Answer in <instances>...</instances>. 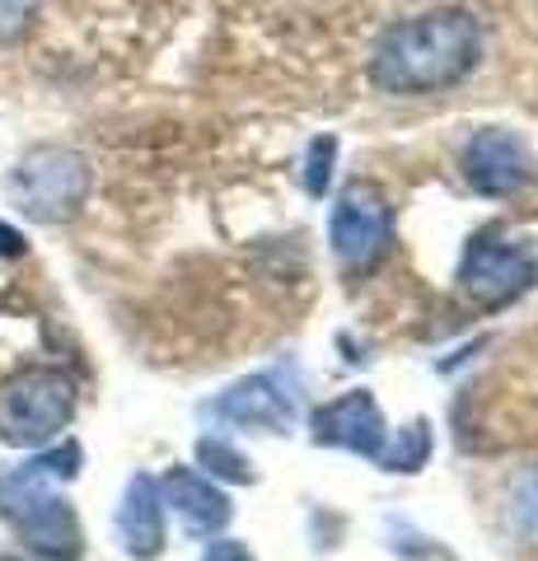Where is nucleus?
<instances>
[{
	"instance_id": "nucleus-16",
	"label": "nucleus",
	"mask_w": 538,
	"mask_h": 561,
	"mask_svg": "<svg viewBox=\"0 0 538 561\" xmlns=\"http://www.w3.org/2000/svg\"><path fill=\"white\" fill-rule=\"evenodd\" d=\"M33 10H38V0H0V43L20 38L33 20Z\"/></svg>"
},
{
	"instance_id": "nucleus-4",
	"label": "nucleus",
	"mask_w": 538,
	"mask_h": 561,
	"mask_svg": "<svg viewBox=\"0 0 538 561\" xmlns=\"http://www.w3.org/2000/svg\"><path fill=\"white\" fill-rule=\"evenodd\" d=\"M90 197V164L76 150L61 146H38L28 150L10 173V202L24 210L28 220L57 225L71 220Z\"/></svg>"
},
{
	"instance_id": "nucleus-12",
	"label": "nucleus",
	"mask_w": 538,
	"mask_h": 561,
	"mask_svg": "<svg viewBox=\"0 0 538 561\" xmlns=\"http://www.w3.org/2000/svg\"><path fill=\"white\" fill-rule=\"evenodd\" d=\"M426 459H431V426L426 421H412V426H403L393 435L389 449H379V463L389 472H416V468H426Z\"/></svg>"
},
{
	"instance_id": "nucleus-9",
	"label": "nucleus",
	"mask_w": 538,
	"mask_h": 561,
	"mask_svg": "<svg viewBox=\"0 0 538 561\" xmlns=\"http://www.w3.org/2000/svg\"><path fill=\"white\" fill-rule=\"evenodd\" d=\"M314 440L352 449V454H366V459H379V449H385V440H389L385 416H379V402L370 393H360V389L333 398L328 408L314 412Z\"/></svg>"
},
{
	"instance_id": "nucleus-7",
	"label": "nucleus",
	"mask_w": 538,
	"mask_h": 561,
	"mask_svg": "<svg viewBox=\"0 0 538 561\" xmlns=\"http://www.w3.org/2000/svg\"><path fill=\"white\" fill-rule=\"evenodd\" d=\"M463 179L473 183L482 197H515L519 187L534 183V160L529 146L515 131L488 127L463 146Z\"/></svg>"
},
{
	"instance_id": "nucleus-17",
	"label": "nucleus",
	"mask_w": 538,
	"mask_h": 561,
	"mask_svg": "<svg viewBox=\"0 0 538 561\" xmlns=\"http://www.w3.org/2000/svg\"><path fill=\"white\" fill-rule=\"evenodd\" d=\"M202 561H253V557H249L244 542H234V538H216L211 548L202 552Z\"/></svg>"
},
{
	"instance_id": "nucleus-5",
	"label": "nucleus",
	"mask_w": 538,
	"mask_h": 561,
	"mask_svg": "<svg viewBox=\"0 0 538 561\" xmlns=\"http://www.w3.org/2000/svg\"><path fill=\"white\" fill-rule=\"evenodd\" d=\"M459 286L473 305L482 309H501L519 300L529 286H534V253L515 239H501V234H478L463 253V267H459Z\"/></svg>"
},
{
	"instance_id": "nucleus-2",
	"label": "nucleus",
	"mask_w": 538,
	"mask_h": 561,
	"mask_svg": "<svg viewBox=\"0 0 538 561\" xmlns=\"http://www.w3.org/2000/svg\"><path fill=\"white\" fill-rule=\"evenodd\" d=\"M76 468H80V449L66 440L61 449H47L38 459H28L24 468H14L0 478V511L10 515V524L20 529V538L38 557H51V561L80 557L76 511L57 491V482L76 478Z\"/></svg>"
},
{
	"instance_id": "nucleus-3",
	"label": "nucleus",
	"mask_w": 538,
	"mask_h": 561,
	"mask_svg": "<svg viewBox=\"0 0 538 561\" xmlns=\"http://www.w3.org/2000/svg\"><path fill=\"white\" fill-rule=\"evenodd\" d=\"M76 412V379L51 370V365H28L0 383V440L14 449H43L66 431Z\"/></svg>"
},
{
	"instance_id": "nucleus-11",
	"label": "nucleus",
	"mask_w": 538,
	"mask_h": 561,
	"mask_svg": "<svg viewBox=\"0 0 538 561\" xmlns=\"http://www.w3.org/2000/svg\"><path fill=\"white\" fill-rule=\"evenodd\" d=\"M117 538L131 557H160L164 552V501H160V482L136 472L123 491V505H117Z\"/></svg>"
},
{
	"instance_id": "nucleus-1",
	"label": "nucleus",
	"mask_w": 538,
	"mask_h": 561,
	"mask_svg": "<svg viewBox=\"0 0 538 561\" xmlns=\"http://www.w3.org/2000/svg\"><path fill=\"white\" fill-rule=\"evenodd\" d=\"M482 57V28L468 10H431L385 28L370 76L389 94H431L459 84Z\"/></svg>"
},
{
	"instance_id": "nucleus-15",
	"label": "nucleus",
	"mask_w": 538,
	"mask_h": 561,
	"mask_svg": "<svg viewBox=\"0 0 538 561\" xmlns=\"http://www.w3.org/2000/svg\"><path fill=\"white\" fill-rule=\"evenodd\" d=\"M333 154H337V140H333V136H319L314 146H309V169H305V187L314 192V197H319V192L328 187V179H333Z\"/></svg>"
},
{
	"instance_id": "nucleus-14",
	"label": "nucleus",
	"mask_w": 538,
	"mask_h": 561,
	"mask_svg": "<svg viewBox=\"0 0 538 561\" xmlns=\"http://www.w3.org/2000/svg\"><path fill=\"white\" fill-rule=\"evenodd\" d=\"M511 524H515L519 538L538 542V472H529V478L515 486V496H511Z\"/></svg>"
},
{
	"instance_id": "nucleus-6",
	"label": "nucleus",
	"mask_w": 538,
	"mask_h": 561,
	"mask_svg": "<svg viewBox=\"0 0 538 561\" xmlns=\"http://www.w3.org/2000/svg\"><path fill=\"white\" fill-rule=\"evenodd\" d=\"M393 243V210L379 187L352 183L333 206V253L346 272H370Z\"/></svg>"
},
{
	"instance_id": "nucleus-18",
	"label": "nucleus",
	"mask_w": 538,
	"mask_h": 561,
	"mask_svg": "<svg viewBox=\"0 0 538 561\" xmlns=\"http://www.w3.org/2000/svg\"><path fill=\"white\" fill-rule=\"evenodd\" d=\"M20 253H24V234L0 220V257H20Z\"/></svg>"
},
{
	"instance_id": "nucleus-8",
	"label": "nucleus",
	"mask_w": 538,
	"mask_h": 561,
	"mask_svg": "<svg viewBox=\"0 0 538 561\" xmlns=\"http://www.w3.org/2000/svg\"><path fill=\"white\" fill-rule=\"evenodd\" d=\"M295 379L282 370H263V375H249L239 379L234 389H225L211 402V416L220 421H234V426H249V431H286L295 421Z\"/></svg>"
},
{
	"instance_id": "nucleus-13",
	"label": "nucleus",
	"mask_w": 538,
	"mask_h": 561,
	"mask_svg": "<svg viewBox=\"0 0 538 561\" xmlns=\"http://www.w3.org/2000/svg\"><path fill=\"white\" fill-rule=\"evenodd\" d=\"M197 459H202V468L211 472V478H225V482H249L253 478L249 459L234 445H225V440H202L197 445Z\"/></svg>"
},
{
	"instance_id": "nucleus-10",
	"label": "nucleus",
	"mask_w": 538,
	"mask_h": 561,
	"mask_svg": "<svg viewBox=\"0 0 538 561\" xmlns=\"http://www.w3.org/2000/svg\"><path fill=\"white\" fill-rule=\"evenodd\" d=\"M160 501L183 519V529L197 534V538L220 534L225 524H230V515H234L230 496H225L220 486H211V478H202V472H193V468H169L164 482H160Z\"/></svg>"
}]
</instances>
